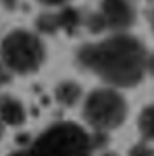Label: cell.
I'll use <instances>...</instances> for the list:
<instances>
[{
    "label": "cell",
    "instance_id": "e0dca14e",
    "mask_svg": "<svg viewBox=\"0 0 154 156\" xmlns=\"http://www.w3.org/2000/svg\"><path fill=\"white\" fill-rule=\"evenodd\" d=\"M106 156H113V154H106Z\"/></svg>",
    "mask_w": 154,
    "mask_h": 156
},
{
    "label": "cell",
    "instance_id": "6da1fadb",
    "mask_svg": "<svg viewBox=\"0 0 154 156\" xmlns=\"http://www.w3.org/2000/svg\"><path fill=\"white\" fill-rule=\"evenodd\" d=\"M77 65L108 87H135L148 73V50L131 34H110L75 50Z\"/></svg>",
    "mask_w": 154,
    "mask_h": 156
},
{
    "label": "cell",
    "instance_id": "7a4b0ae2",
    "mask_svg": "<svg viewBox=\"0 0 154 156\" xmlns=\"http://www.w3.org/2000/svg\"><path fill=\"white\" fill-rule=\"evenodd\" d=\"M48 44L44 36L29 27H13L0 37V62L9 75L31 77L44 69Z\"/></svg>",
    "mask_w": 154,
    "mask_h": 156
},
{
    "label": "cell",
    "instance_id": "8992f818",
    "mask_svg": "<svg viewBox=\"0 0 154 156\" xmlns=\"http://www.w3.org/2000/svg\"><path fill=\"white\" fill-rule=\"evenodd\" d=\"M27 119H29V110L23 98L2 90L0 92V121L4 123V127L19 129L27 123Z\"/></svg>",
    "mask_w": 154,
    "mask_h": 156
},
{
    "label": "cell",
    "instance_id": "2e32d148",
    "mask_svg": "<svg viewBox=\"0 0 154 156\" xmlns=\"http://www.w3.org/2000/svg\"><path fill=\"white\" fill-rule=\"evenodd\" d=\"M150 27H152V34H154V9H152V12H150Z\"/></svg>",
    "mask_w": 154,
    "mask_h": 156
},
{
    "label": "cell",
    "instance_id": "8fae6325",
    "mask_svg": "<svg viewBox=\"0 0 154 156\" xmlns=\"http://www.w3.org/2000/svg\"><path fill=\"white\" fill-rule=\"evenodd\" d=\"M9 79H11V75H9V71L2 67V62H0V92H2V87L9 83Z\"/></svg>",
    "mask_w": 154,
    "mask_h": 156
},
{
    "label": "cell",
    "instance_id": "ba28073f",
    "mask_svg": "<svg viewBox=\"0 0 154 156\" xmlns=\"http://www.w3.org/2000/svg\"><path fill=\"white\" fill-rule=\"evenodd\" d=\"M138 131L144 142L152 144L154 142V102L144 106L138 115Z\"/></svg>",
    "mask_w": 154,
    "mask_h": 156
},
{
    "label": "cell",
    "instance_id": "7c38bea8",
    "mask_svg": "<svg viewBox=\"0 0 154 156\" xmlns=\"http://www.w3.org/2000/svg\"><path fill=\"white\" fill-rule=\"evenodd\" d=\"M17 4H19V0H0V6H2L4 11H15Z\"/></svg>",
    "mask_w": 154,
    "mask_h": 156
},
{
    "label": "cell",
    "instance_id": "277c9868",
    "mask_svg": "<svg viewBox=\"0 0 154 156\" xmlns=\"http://www.w3.org/2000/svg\"><path fill=\"white\" fill-rule=\"evenodd\" d=\"M129 115V104L117 87H96L81 102V119L94 131L108 133L119 129Z\"/></svg>",
    "mask_w": 154,
    "mask_h": 156
},
{
    "label": "cell",
    "instance_id": "4fadbf2b",
    "mask_svg": "<svg viewBox=\"0 0 154 156\" xmlns=\"http://www.w3.org/2000/svg\"><path fill=\"white\" fill-rule=\"evenodd\" d=\"M6 156H31L29 148H17V150H11Z\"/></svg>",
    "mask_w": 154,
    "mask_h": 156
},
{
    "label": "cell",
    "instance_id": "3957f363",
    "mask_svg": "<svg viewBox=\"0 0 154 156\" xmlns=\"http://www.w3.org/2000/svg\"><path fill=\"white\" fill-rule=\"evenodd\" d=\"M94 146V137L85 125L56 121L44 127L27 148L31 156H92Z\"/></svg>",
    "mask_w": 154,
    "mask_h": 156
},
{
    "label": "cell",
    "instance_id": "30bf717a",
    "mask_svg": "<svg viewBox=\"0 0 154 156\" xmlns=\"http://www.w3.org/2000/svg\"><path fill=\"white\" fill-rule=\"evenodd\" d=\"M36 2L42 4V6H46V9H63V6H67L73 0H36Z\"/></svg>",
    "mask_w": 154,
    "mask_h": 156
},
{
    "label": "cell",
    "instance_id": "5b68a950",
    "mask_svg": "<svg viewBox=\"0 0 154 156\" xmlns=\"http://www.w3.org/2000/svg\"><path fill=\"white\" fill-rule=\"evenodd\" d=\"M94 31L108 29L113 34H127L131 25L135 23V9L131 0H100V9L92 17Z\"/></svg>",
    "mask_w": 154,
    "mask_h": 156
},
{
    "label": "cell",
    "instance_id": "9a60e30c",
    "mask_svg": "<svg viewBox=\"0 0 154 156\" xmlns=\"http://www.w3.org/2000/svg\"><path fill=\"white\" fill-rule=\"evenodd\" d=\"M4 133H6V127H4V123L0 121V142H2V137H4Z\"/></svg>",
    "mask_w": 154,
    "mask_h": 156
},
{
    "label": "cell",
    "instance_id": "5bb4252c",
    "mask_svg": "<svg viewBox=\"0 0 154 156\" xmlns=\"http://www.w3.org/2000/svg\"><path fill=\"white\" fill-rule=\"evenodd\" d=\"M148 73L154 77V50L148 52Z\"/></svg>",
    "mask_w": 154,
    "mask_h": 156
},
{
    "label": "cell",
    "instance_id": "9c48e42d",
    "mask_svg": "<svg viewBox=\"0 0 154 156\" xmlns=\"http://www.w3.org/2000/svg\"><path fill=\"white\" fill-rule=\"evenodd\" d=\"M127 156H154V148H152V144H148V142L142 140V142L131 146Z\"/></svg>",
    "mask_w": 154,
    "mask_h": 156
},
{
    "label": "cell",
    "instance_id": "52a82bcc",
    "mask_svg": "<svg viewBox=\"0 0 154 156\" xmlns=\"http://www.w3.org/2000/svg\"><path fill=\"white\" fill-rule=\"evenodd\" d=\"M52 96L63 108H73L77 104H81L85 94H83V85L77 79H69L67 77V79H60V81L54 83Z\"/></svg>",
    "mask_w": 154,
    "mask_h": 156
}]
</instances>
